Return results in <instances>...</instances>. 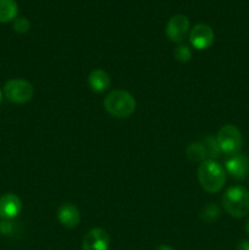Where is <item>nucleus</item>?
Returning a JSON list of instances; mask_svg holds the SVG:
<instances>
[{
    "label": "nucleus",
    "instance_id": "f257e3e1",
    "mask_svg": "<svg viewBox=\"0 0 249 250\" xmlns=\"http://www.w3.org/2000/svg\"><path fill=\"white\" fill-rule=\"evenodd\" d=\"M198 180L205 192L217 193L226 183V172L217 161L205 160L198 168Z\"/></svg>",
    "mask_w": 249,
    "mask_h": 250
},
{
    "label": "nucleus",
    "instance_id": "f03ea898",
    "mask_svg": "<svg viewBox=\"0 0 249 250\" xmlns=\"http://www.w3.org/2000/svg\"><path fill=\"white\" fill-rule=\"evenodd\" d=\"M222 208L232 217H246L249 214V192L242 186L229 187L222 197Z\"/></svg>",
    "mask_w": 249,
    "mask_h": 250
},
{
    "label": "nucleus",
    "instance_id": "7ed1b4c3",
    "mask_svg": "<svg viewBox=\"0 0 249 250\" xmlns=\"http://www.w3.org/2000/svg\"><path fill=\"white\" fill-rule=\"evenodd\" d=\"M136 99L133 95L122 89L110 92L104 100V107L111 116L117 119L129 117L136 110Z\"/></svg>",
    "mask_w": 249,
    "mask_h": 250
},
{
    "label": "nucleus",
    "instance_id": "20e7f679",
    "mask_svg": "<svg viewBox=\"0 0 249 250\" xmlns=\"http://www.w3.org/2000/svg\"><path fill=\"white\" fill-rule=\"evenodd\" d=\"M216 142L219 144L220 150L226 155L231 156L237 153H241L243 146V137L241 131L233 125H226L221 127L217 132Z\"/></svg>",
    "mask_w": 249,
    "mask_h": 250
},
{
    "label": "nucleus",
    "instance_id": "39448f33",
    "mask_svg": "<svg viewBox=\"0 0 249 250\" xmlns=\"http://www.w3.org/2000/svg\"><path fill=\"white\" fill-rule=\"evenodd\" d=\"M34 88L32 83L22 78H14L5 83L4 95L14 104H26L33 98Z\"/></svg>",
    "mask_w": 249,
    "mask_h": 250
},
{
    "label": "nucleus",
    "instance_id": "423d86ee",
    "mask_svg": "<svg viewBox=\"0 0 249 250\" xmlns=\"http://www.w3.org/2000/svg\"><path fill=\"white\" fill-rule=\"evenodd\" d=\"M189 32V20L185 15H175L171 17L166 26V36L171 42L176 44H182L187 38Z\"/></svg>",
    "mask_w": 249,
    "mask_h": 250
},
{
    "label": "nucleus",
    "instance_id": "0eeeda50",
    "mask_svg": "<svg viewBox=\"0 0 249 250\" xmlns=\"http://www.w3.org/2000/svg\"><path fill=\"white\" fill-rule=\"evenodd\" d=\"M214 31L207 23L195 24L189 32V42L197 50H205L214 43Z\"/></svg>",
    "mask_w": 249,
    "mask_h": 250
},
{
    "label": "nucleus",
    "instance_id": "6e6552de",
    "mask_svg": "<svg viewBox=\"0 0 249 250\" xmlns=\"http://www.w3.org/2000/svg\"><path fill=\"white\" fill-rule=\"evenodd\" d=\"M225 167L228 175L234 180L242 181L249 173V158L243 153H237L234 155L228 156L225 161Z\"/></svg>",
    "mask_w": 249,
    "mask_h": 250
},
{
    "label": "nucleus",
    "instance_id": "1a4fd4ad",
    "mask_svg": "<svg viewBox=\"0 0 249 250\" xmlns=\"http://www.w3.org/2000/svg\"><path fill=\"white\" fill-rule=\"evenodd\" d=\"M110 237L103 229H93L83 238L82 250H109Z\"/></svg>",
    "mask_w": 249,
    "mask_h": 250
},
{
    "label": "nucleus",
    "instance_id": "9d476101",
    "mask_svg": "<svg viewBox=\"0 0 249 250\" xmlns=\"http://www.w3.org/2000/svg\"><path fill=\"white\" fill-rule=\"evenodd\" d=\"M22 202L14 193H6L0 197V217L12 220L21 212Z\"/></svg>",
    "mask_w": 249,
    "mask_h": 250
},
{
    "label": "nucleus",
    "instance_id": "9b49d317",
    "mask_svg": "<svg viewBox=\"0 0 249 250\" xmlns=\"http://www.w3.org/2000/svg\"><path fill=\"white\" fill-rule=\"evenodd\" d=\"M58 219L62 226L73 229L81 221V212L78 208L72 203H65L58 210Z\"/></svg>",
    "mask_w": 249,
    "mask_h": 250
},
{
    "label": "nucleus",
    "instance_id": "f8f14e48",
    "mask_svg": "<svg viewBox=\"0 0 249 250\" xmlns=\"http://www.w3.org/2000/svg\"><path fill=\"white\" fill-rule=\"evenodd\" d=\"M110 83H111V78L109 73L105 72L102 68L93 70L88 76V85L95 93L105 92L110 87Z\"/></svg>",
    "mask_w": 249,
    "mask_h": 250
},
{
    "label": "nucleus",
    "instance_id": "ddd939ff",
    "mask_svg": "<svg viewBox=\"0 0 249 250\" xmlns=\"http://www.w3.org/2000/svg\"><path fill=\"white\" fill-rule=\"evenodd\" d=\"M19 14V5L15 0H0V23L15 21Z\"/></svg>",
    "mask_w": 249,
    "mask_h": 250
},
{
    "label": "nucleus",
    "instance_id": "4468645a",
    "mask_svg": "<svg viewBox=\"0 0 249 250\" xmlns=\"http://www.w3.org/2000/svg\"><path fill=\"white\" fill-rule=\"evenodd\" d=\"M187 155L193 161H202L203 163L205 160H209L207 146H205V144L203 142L189 144L187 148Z\"/></svg>",
    "mask_w": 249,
    "mask_h": 250
},
{
    "label": "nucleus",
    "instance_id": "2eb2a0df",
    "mask_svg": "<svg viewBox=\"0 0 249 250\" xmlns=\"http://www.w3.org/2000/svg\"><path fill=\"white\" fill-rule=\"evenodd\" d=\"M173 56L180 62H188L192 59V50L186 44H178V46L173 51Z\"/></svg>",
    "mask_w": 249,
    "mask_h": 250
},
{
    "label": "nucleus",
    "instance_id": "dca6fc26",
    "mask_svg": "<svg viewBox=\"0 0 249 250\" xmlns=\"http://www.w3.org/2000/svg\"><path fill=\"white\" fill-rule=\"evenodd\" d=\"M220 216V209L215 204H209L203 208L202 219L207 222H214Z\"/></svg>",
    "mask_w": 249,
    "mask_h": 250
},
{
    "label": "nucleus",
    "instance_id": "f3484780",
    "mask_svg": "<svg viewBox=\"0 0 249 250\" xmlns=\"http://www.w3.org/2000/svg\"><path fill=\"white\" fill-rule=\"evenodd\" d=\"M29 27H31V23H29L26 17H16L15 19L14 29L17 33H26V32L29 31Z\"/></svg>",
    "mask_w": 249,
    "mask_h": 250
},
{
    "label": "nucleus",
    "instance_id": "a211bd4d",
    "mask_svg": "<svg viewBox=\"0 0 249 250\" xmlns=\"http://www.w3.org/2000/svg\"><path fill=\"white\" fill-rule=\"evenodd\" d=\"M237 250H249V241H241L237 244Z\"/></svg>",
    "mask_w": 249,
    "mask_h": 250
},
{
    "label": "nucleus",
    "instance_id": "6ab92c4d",
    "mask_svg": "<svg viewBox=\"0 0 249 250\" xmlns=\"http://www.w3.org/2000/svg\"><path fill=\"white\" fill-rule=\"evenodd\" d=\"M156 250H175L173 248H171V247H168V246H159L158 248H156Z\"/></svg>",
    "mask_w": 249,
    "mask_h": 250
},
{
    "label": "nucleus",
    "instance_id": "aec40b11",
    "mask_svg": "<svg viewBox=\"0 0 249 250\" xmlns=\"http://www.w3.org/2000/svg\"><path fill=\"white\" fill-rule=\"evenodd\" d=\"M246 231H247V233H248V236H249V220H248V222H247V225H246Z\"/></svg>",
    "mask_w": 249,
    "mask_h": 250
},
{
    "label": "nucleus",
    "instance_id": "412c9836",
    "mask_svg": "<svg viewBox=\"0 0 249 250\" xmlns=\"http://www.w3.org/2000/svg\"><path fill=\"white\" fill-rule=\"evenodd\" d=\"M1 100H2V94H1V90H0V104H1Z\"/></svg>",
    "mask_w": 249,
    "mask_h": 250
}]
</instances>
